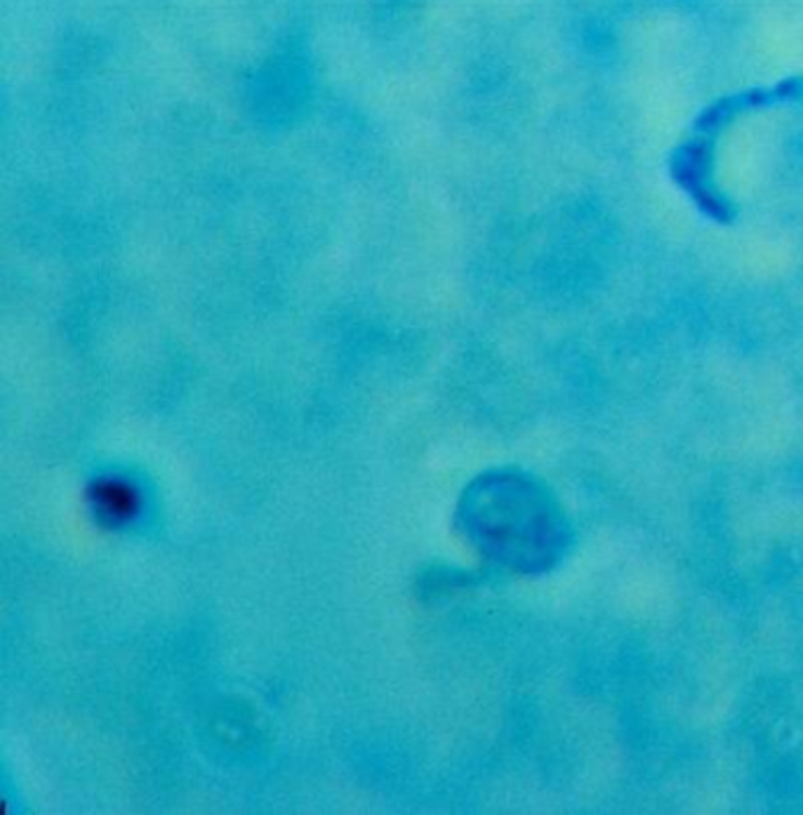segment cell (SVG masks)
Returning <instances> with one entry per match:
<instances>
[{
	"instance_id": "obj_1",
	"label": "cell",
	"mask_w": 803,
	"mask_h": 815,
	"mask_svg": "<svg viewBox=\"0 0 803 815\" xmlns=\"http://www.w3.org/2000/svg\"><path fill=\"white\" fill-rule=\"evenodd\" d=\"M95 509L111 521H123L135 514L137 500L135 490L119 482H107L95 488Z\"/></svg>"
}]
</instances>
